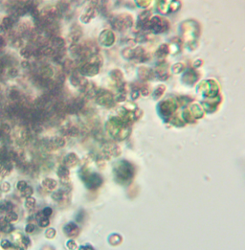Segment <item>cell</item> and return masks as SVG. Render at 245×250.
<instances>
[{
  "label": "cell",
  "mask_w": 245,
  "mask_h": 250,
  "mask_svg": "<svg viewBox=\"0 0 245 250\" xmlns=\"http://www.w3.org/2000/svg\"><path fill=\"white\" fill-rule=\"evenodd\" d=\"M99 66L96 65V64H93L91 62H84L82 63L80 68H79V72L82 75V76H89V77H92V76H95L99 73Z\"/></svg>",
  "instance_id": "1"
},
{
  "label": "cell",
  "mask_w": 245,
  "mask_h": 250,
  "mask_svg": "<svg viewBox=\"0 0 245 250\" xmlns=\"http://www.w3.org/2000/svg\"><path fill=\"white\" fill-rule=\"evenodd\" d=\"M97 103L102 105H111L113 102V97L112 94L109 93L108 91L105 90H100L97 91Z\"/></svg>",
  "instance_id": "2"
},
{
  "label": "cell",
  "mask_w": 245,
  "mask_h": 250,
  "mask_svg": "<svg viewBox=\"0 0 245 250\" xmlns=\"http://www.w3.org/2000/svg\"><path fill=\"white\" fill-rule=\"evenodd\" d=\"M100 42L102 43L103 45L105 46H110L113 44L114 42V35H113V33L110 32V31H108V30H105L104 31L102 34H101L100 36Z\"/></svg>",
  "instance_id": "3"
},
{
  "label": "cell",
  "mask_w": 245,
  "mask_h": 250,
  "mask_svg": "<svg viewBox=\"0 0 245 250\" xmlns=\"http://www.w3.org/2000/svg\"><path fill=\"white\" fill-rule=\"evenodd\" d=\"M48 44L51 46L55 51H57V50H62V49H65V40L60 37H55V38H52L48 40Z\"/></svg>",
  "instance_id": "4"
},
{
  "label": "cell",
  "mask_w": 245,
  "mask_h": 250,
  "mask_svg": "<svg viewBox=\"0 0 245 250\" xmlns=\"http://www.w3.org/2000/svg\"><path fill=\"white\" fill-rule=\"evenodd\" d=\"M76 65H77V64H76V62L74 61H72L70 59H66L62 62L61 70L66 75V76H67V75H69V76H70V75L76 70V67H77Z\"/></svg>",
  "instance_id": "5"
},
{
  "label": "cell",
  "mask_w": 245,
  "mask_h": 250,
  "mask_svg": "<svg viewBox=\"0 0 245 250\" xmlns=\"http://www.w3.org/2000/svg\"><path fill=\"white\" fill-rule=\"evenodd\" d=\"M81 36H82L81 30L80 29L79 26H76L71 29L69 35H68V39L71 42V44L72 43H79V40L81 39Z\"/></svg>",
  "instance_id": "6"
},
{
  "label": "cell",
  "mask_w": 245,
  "mask_h": 250,
  "mask_svg": "<svg viewBox=\"0 0 245 250\" xmlns=\"http://www.w3.org/2000/svg\"><path fill=\"white\" fill-rule=\"evenodd\" d=\"M19 18H18V16H15L14 14H11L9 16H6V18H3L2 20V26L4 28L5 31H10L12 30V28L14 27V25L15 24V22L18 21Z\"/></svg>",
  "instance_id": "7"
},
{
  "label": "cell",
  "mask_w": 245,
  "mask_h": 250,
  "mask_svg": "<svg viewBox=\"0 0 245 250\" xmlns=\"http://www.w3.org/2000/svg\"><path fill=\"white\" fill-rule=\"evenodd\" d=\"M97 14V11L94 7H91L86 11V13H84L81 16V20L83 23H88L93 18H95Z\"/></svg>",
  "instance_id": "8"
},
{
  "label": "cell",
  "mask_w": 245,
  "mask_h": 250,
  "mask_svg": "<svg viewBox=\"0 0 245 250\" xmlns=\"http://www.w3.org/2000/svg\"><path fill=\"white\" fill-rule=\"evenodd\" d=\"M63 230H64L65 234L69 237H74L76 235H78V233H79V227L73 222H70L67 224L66 226H64Z\"/></svg>",
  "instance_id": "9"
},
{
  "label": "cell",
  "mask_w": 245,
  "mask_h": 250,
  "mask_svg": "<svg viewBox=\"0 0 245 250\" xmlns=\"http://www.w3.org/2000/svg\"><path fill=\"white\" fill-rule=\"evenodd\" d=\"M63 161H64V166L67 167V168H70V167H74L78 163V157L75 153H69L68 155H66Z\"/></svg>",
  "instance_id": "10"
},
{
  "label": "cell",
  "mask_w": 245,
  "mask_h": 250,
  "mask_svg": "<svg viewBox=\"0 0 245 250\" xmlns=\"http://www.w3.org/2000/svg\"><path fill=\"white\" fill-rule=\"evenodd\" d=\"M34 52H35V49L31 48L30 46H25L20 48V56L25 60H29L31 58H34Z\"/></svg>",
  "instance_id": "11"
},
{
  "label": "cell",
  "mask_w": 245,
  "mask_h": 250,
  "mask_svg": "<svg viewBox=\"0 0 245 250\" xmlns=\"http://www.w3.org/2000/svg\"><path fill=\"white\" fill-rule=\"evenodd\" d=\"M42 186L47 191H54L57 187V182L52 178H45L42 181Z\"/></svg>",
  "instance_id": "12"
},
{
  "label": "cell",
  "mask_w": 245,
  "mask_h": 250,
  "mask_svg": "<svg viewBox=\"0 0 245 250\" xmlns=\"http://www.w3.org/2000/svg\"><path fill=\"white\" fill-rule=\"evenodd\" d=\"M9 97H10V99L12 100V101H14V102H19V101H21V100L23 99L22 94H21L20 91L18 88H14V87L11 88L9 90Z\"/></svg>",
  "instance_id": "13"
},
{
  "label": "cell",
  "mask_w": 245,
  "mask_h": 250,
  "mask_svg": "<svg viewBox=\"0 0 245 250\" xmlns=\"http://www.w3.org/2000/svg\"><path fill=\"white\" fill-rule=\"evenodd\" d=\"M57 173L58 177H60L61 179L65 180L66 178H68L69 174H70V172H69V170H68V168H67V167H65V166H61L60 168H58Z\"/></svg>",
  "instance_id": "14"
},
{
  "label": "cell",
  "mask_w": 245,
  "mask_h": 250,
  "mask_svg": "<svg viewBox=\"0 0 245 250\" xmlns=\"http://www.w3.org/2000/svg\"><path fill=\"white\" fill-rule=\"evenodd\" d=\"M56 7H57V9L58 10V12L62 14H65L67 11L69 10V3L67 2L66 0H60Z\"/></svg>",
  "instance_id": "15"
},
{
  "label": "cell",
  "mask_w": 245,
  "mask_h": 250,
  "mask_svg": "<svg viewBox=\"0 0 245 250\" xmlns=\"http://www.w3.org/2000/svg\"><path fill=\"white\" fill-rule=\"evenodd\" d=\"M51 146H53L54 148H62L65 146V140L62 137H55L52 141H51Z\"/></svg>",
  "instance_id": "16"
},
{
  "label": "cell",
  "mask_w": 245,
  "mask_h": 250,
  "mask_svg": "<svg viewBox=\"0 0 245 250\" xmlns=\"http://www.w3.org/2000/svg\"><path fill=\"white\" fill-rule=\"evenodd\" d=\"M4 220L6 222H14V221H16L18 220V216L16 213H14V212H8L7 215H5L4 216Z\"/></svg>",
  "instance_id": "17"
},
{
  "label": "cell",
  "mask_w": 245,
  "mask_h": 250,
  "mask_svg": "<svg viewBox=\"0 0 245 250\" xmlns=\"http://www.w3.org/2000/svg\"><path fill=\"white\" fill-rule=\"evenodd\" d=\"M19 74L18 69L15 67V66H12V67H9L7 70V76L9 78H15L18 77Z\"/></svg>",
  "instance_id": "18"
},
{
  "label": "cell",
  "mask_w": 245,
  "mask_h": 250,
  "mask_svg": "<svg viewBox=\"0 0 245 250\" xmlns=\"http://www.w3.org/2000/svg\"><path fill=\"white\" fill-rule=\"evenodd\" d=\"M1 231H3L4 233H11L14 231V226L10 222H4L1 223Z\"/></svg>",
  "instance_id": "19"
},
{
  "label": "cell",
  "mask_w": 245,
  "mask_h": 250,
  "mask_svg": "<svg viewBox=\"0 0 245 250\" xmlns=\"http://www.w3.org/2000/svg\"><path fill=\"white\" fill-rule=\"evenodd\" d=\"M35 206H36V199L32 196L27 197L26 201H25V207L28 208V209H33Z\"/></svg>",
  "instance_id": "20"
},
{
  "label": "cell",
  "mask_w": 245,
  "mask_h": 250,
  "mask_svg": "<svg viewBox=\"0 0 245 250\" xmlns=\"http://www.w3.org/2000/svg\"><path fill=\"white\" fill-rule=\"evenodd\" d=\"M0 209L2 211H11L13 209V204L10 201H4L0 204Z\"/></svg>",
  "instance_id": "21"
},
{
  "label": "cell",
  "mask_w": 245,
  "mask_h": 250,
  "mask_svg": "<svg viewBox=\"0 0 245 250\" xmlns=\"http://www.w3.org/2000/svg\"><path fill=\"white\" fill-rule=\"evenodd\" d=\"M49 224H50V220L48 218H46V216H43V218H41L39 219V221H38V225L42 228H46L49 226Z\"/></svg>",
  "instance_id": "22"
},
{
  "label": "cell",
  "mask_w": 245,
  "mask_h": 250,
  "mask_svg": "<svg viewBox=\"0 0 245 250\" xmlns=\"http://www.w3.org/2000/svg\"><path fill=\"white\" fill-rule=\"evenodd\" d=\"M33 195V188L31 186H27L22 191V196L25 197H30Z\"/></svg>",
  "instance_id": "23"
},
{
  "label": "cell",
  "mask_w": 245,
  "mask_h": 250,
  "mask_svg": "<svg viewBox=\"0 0 245 250\" xmlns=\"http://www.w3.org/2000/svg\"><path fill=\"white\" fill-rule=\"evenodd\" d=\"M56 234H57V231L54 228H49L45 232V237L48 239H53L56 236Z\"/></svg>",
  "instance_id": "24"
},
{
  "label": "cell",
  "mask_w": 245,
  "mask_h": 250,
  "mask_svg": "<svg viewBox=\"0 0 245 250\" xmlns=\"http://www.w3.org/2000/svg\"><path fill=\"white\" fill-rule=\"evenodd\" d=\"M36 230V226H35V224H33V223H28L26 226H25V232L27 233V234H32V233H34Z\"/></svg>",
  "instance_id": "25"
},
{
  "label": "cell",
  "mask_w": 245,
  "mask_h": 250,
  "mask_svg": "<svg viewBox=\"0 0 245 250\" xmlns=\"http://www.w3.org/2000/svg\"><path fill=\"white\" fill-rule=\"evenodd\" d=\"M0 131H1L3 134H9L11 131V128L8 124H3L1 127H0Z\"/></svg>",
  "instance_id": "26"
},
{
  "label": "cell",
  "mask_w": 245,
  "mask_h": 250,
  "mask_svg": "<svg viewBox=\"0 0 245 250\" xmlns=\"http://www.w3.org/2000/svg\"><path fill=\"white\" fill-rule=\"evenodd\" d=\"M52 198L54 199V200H56V201H60V200H61V198H62V193H61V191L54 192L53 195H52Z\"/></svg>",
  "instance_id": "27"
},
{
  "label": "cell",
  "mask_w": 245,
  "mask_h": 250,
  "mask_svg": "<svg viewBox=\"0 0 245 250\" xmlns=\"http://www.w3.org/2000/svg\"><path fill=\"white\" fill-rule=\"evenodd\" d=\"M28 186V184H27V182L26 181H24V180H20V181H18V184H16V188H18V190H19V191H23L25 188H26Z\"/></svg>",
  "instance_id": "28"
},
{
  "label": "cell",
  "mask_w": 245,
  "mask_h": 250,
  "mask_svg": "<svg viewBox=\"0 0 245 250\" xmlns=\"http://www.w3.org/2000/svg\"><path fill=\"white\" fill-rule=\"evenodd\" d=\"M66 247L69 250H75V249H77V244H76L73 240H69L66 243Z\"/></svg>",
  "instance_id": "29"
},
{
  "label": "cell",
  "mask_w": 245,
  "mask_h": 250,
  "mask_svg": "<svg viewBox=\"0 0 245 250\" xmlns=\"http://www.w3.org/2000/svg\"><path fill=\"white\" fill-rule=\"evenodd\" d=\"M52 214H53V209L51 207H45L44 209L42 210V215L46 216V218H49Z\"/></svg>",
  "instance_id": "30"
},
{
  "label": "cell",
  "mask_w": 245,
  "mask_h": 250,
  "mask_svg": "<svg viewBox=\"0 0 245 250\" xmlns=\"http://www.w3.org/2000/svg\"><path fill=\"white\" fill-rule=\"evenodd\" d=\"M0 190L4 193H7V192H9L11 190V185L9 182H3L1 184V187H0Z\"/></svg>",
  "instance_id": "31"
},
{
  "label": "cell",
  "mask_w": 245,
  "mask_h": 250,
  "mask_svg": "<svg viewBox=\"0 0 245 250\" xmlns=\"http://www.w3.org/2000/svg\"><path fill=\"white\" fill-rule=\"evenodd\" d=\"M1 247L3 248V249H5V250H7V249H10L11 247H12V244H11V241L10 240H3L2 241H1Z\"/></svg>",
  "instance_id": "32"
},
{
  "label": "cell",
  "mask_w": 245,
  "mask_h": 250,
  "mask_svg": "<svg viewBox=\"0 0 245 250\" xmlns=\"http://www.w3.org/2000/svg\"><path fill=\"white\" fill-rule=\"evenodd\" d=\"M21 241H22L23 245L27 246V247L31 245V240H30L28 237H26V236H23V237L21 238Z\"/></svg>",
  "instance_id": "33"
},
{
  "label": "cell",
  "mask_w": 245,
  "mask_h": 250,
  "mask_svg": "<svg viewBox=\"0 0 245 250\" xmlns=\"http://www.w3.org/2000/svg\"><path fill=\"white\" fill-rule=\"evenodd\" d=\"M6 44H7V41L5 39V38L0 35V50H2L6 46Z\"/></svg>",
  "instance_id": "34"
},
{
  "label": "cell",
  "mask_w": 245,
  "mask_h": 250,
  "mask_svg": "<svg viewBox=\"0 0 245 250\" xmlns=\"http://www.w3.org/2000/svg\"><path fill=\"white\" fill-rule=\"evenodd\" d=\"M5 69H6L5 65L3 64L2 61L0 60V76H2V75L4 74V72H5Z\"/></svg>",
  "instance_id": "35"
},
{
  "label": "cell",
  "mask_w": 245,
  "mask_h": 250,
  "mask_svg": "<svg viewBox=\"0 0 245 250\" xmlns=\"http://www.w3.org/2000/svg\"><path fill=\"white\" fill-rule=\"evenodd\" d=\"M4 32H5V30H4L3 26H2V25H0V35H2Z\"/></svg>",
  "instance_id": "36"
},
{
  "label": "cell",
  "mask_w": 245,
  "mask_h": 250,
  "mask_svg": "<svg viewBox=\"0 0 245 250\" xmlns=\"http://www.w3.org/2000/svg\"><path fill=\"white\" fill-rule=\"evenodd\" d=\"M16 250H25L23 247H21V246H16V248H15Z\"/></svg>",
  "instance_id": "37"
}]
</instances>
